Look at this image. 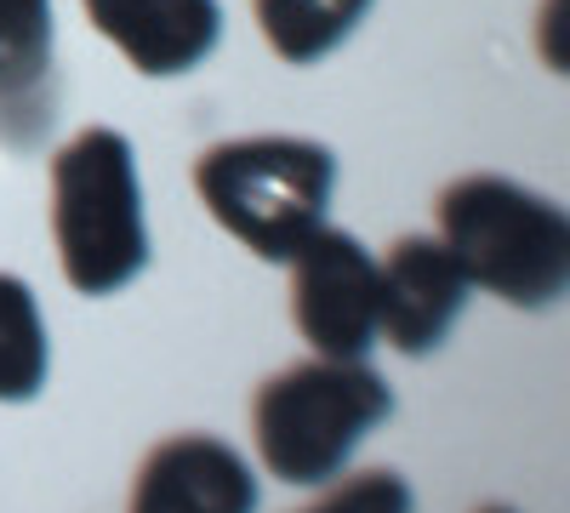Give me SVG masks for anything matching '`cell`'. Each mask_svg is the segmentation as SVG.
Listing matches in <instances>:
<instances>
[{
    "instance_id": "6da1fadb",
    "label": "cell",
    "mask_w": 570,
    "mask_h": 513,
    "mask_svg": "<svg viewBox=\"0 0 570 513\" xmlns=\"http://www.w3.org/2000/svg\"><path fill=\"white\" fill-rule=\"evenodd\" d=\"M440 246L462 268L468 292H491L513 308H553L570 286V217L559 200L497 171L445 182Z\"/></svg>"
},
{
    "instance_id": "7a4b0ae2",
    "label": "cell",
    "mask_w": 570,
    "mask_h": 513,
    "mask_svg": "<svg viewBox=\"0 0 570 513\" xmlns=\"http://www.w3.org/2000/svg\"><path fill=\"white\" fill-rule=\"evenodd\" d=\"M195 195L206 217L252 257L292 263L314 228H325L331 195H337V155L292 131L228 137L195 160Z\"/></svg>"
},
{
    "instance_id": "3957f363",
    "label": "cell",
    "mask_w": 570,
    "mask_h": 513,
    "mask_svg": "<svg viewBox=\"0 0 570 513\" xmlns=\"http://www.w3.org/2000/svg\"><path fill=\"white\" fill-rule=\"evenodd\" d=\"M52 246L80 297H115L149 268L142 177L126 131L80 126L52 155Z\"/></svg>"
},
{
    "instance_id": "277c9868",
    "label": "cell",
    "mask_w": 570,
    "mask_h": 513,
    "mask_svg": "<svg viewBox=\"0 0 570 513\" xmlns=\"http://www.w3.org/2000/svg\"><path fill=\"white\" fill-rule=\"evenodd\" d=\"M394 416V388L371 359H297L252 399L257 462L279 485H325Z\"/></svg>"
},
{
    "instance_id": "5b68a950",
    "label": "cell",
    "mask_w": 570,
    "mask_h": 513,
    "mask_svg": "<svg viewBox=\"0 0 570 513\" xmlns=\"http://www.w3.org/2000/svg\"><path fill=\"white\" fill-rule=\"evenodd\" d=\"M292 325L320 359H371L376 257L354 235L325 223L292 251Z\"/></svg>"
},
{
    "instance_id": "8992f818",
    "label": "cell",
    "mask_w": 570,
    "mask_h": 513,
    "mask_svg": "<svg viewBox=\"0 0 570 513\" xmlns=\"http://www.w3.org/2000/svg\"><path fill=\"white\" fill-rule=\"evenodd\" d=\"M468 308V279L440 235H400L376 257V337L405 359H428Z\"/></svg>"
},
{
    "instance_id": "52a82bcc",
    "label": "cell",
    "mask_w": 570,
    "mask_h": 513,
    "mask_svg": "<svg viewBox=\"0 0 570 513\" xmlns=\"http://www.w3.org/2000/svg\"><path fill=\"white\" fill-rule=\"evenodd\" d=\"M126 513H257V474L217 434H171L137 462Z\"/></svg>"
},
{
    "instance_id": "ba28073f",
    "label": "cell",
    "mask_w": 570,
    "mask_h": 513,
    "mask_svg": "<svg viewBox=\"0 0 570 513\" xmlns=\"http://www.w3.org/2000/svg\"><path fill=\"white\" fill-rule=\"evenodd\" d=\"M98 29L142 80L195 75L223 40L217 0H80Z\"/></svg>"
},
{
    "instance_id": "9c48e42d",
    "label": "cell",
    "mask_w": 570,
    "mask_h": 513,
    "mask_svg": "<svg viewBox=\"0 0 570 513\" xmlns=\"http://www.w3.org/2000/svg\"><path fill=\"white\" fill-rule=\"evenodd\" d=\"M371 7L376 0H252V18H257L263 46L279 63L308 69V63L337 52L371 18Z\"/></svg>"
},
{
    "instance_id": "30bf717a",
    "label": "cell",
    "mask_w": 570,
    "mask_h": 513,
    "mask_svg": "<svg viewBox=\"0 0 570 513\" xmlns=\"http://www.w3.org/2000/svg\"><path fill=\"white\" fill-rule=\"evenodd\" d=\"M46 377H52V337H46L40 303L29 279L0 268V405L40 399Z\"/></svg>"
},
{
    "instance_id": "8fae6325",
    "label": "cell",
    "mask_w": 570,
    "mask_h": 513,
    "mask_svg": "<svg viewBox=\"0 0 570 513\" xmlns=\"http://www.w3.org/2000/svg\"><path fill=\"white\" fill-rule=\"evenodd\" d=\"M52 0H0V109H29L52 80Z\"/></svg>"
},
{
    "instance_id": "7c38bea8",
    "label": "cell",
    "mask_w": 570,
    "mask_h": 513,
    "mask_svg": "<svg viewBox=\"0 0 570 513\" xmlns=\"http://www.w3.org/2000/svg\"><path fill=\"white\" fill-rule=\"evenodd\" d=\"M297 513H416V491L400 468H354L325 480L320 496Z\"/></svg>"
},
{
    "instance_id": "4fadbf2b",
    "label": "cell",
    "mask_w": 570,
    "mask_h": 513,
    "mask_svg": "<svg viewBox=\"0 0 570 513\" xmlns=\"http://www.w3.org/2000/svg\"><path fill=\"white\" fill-rule=\"evenodd\" d=\"M480 513H519V507H502V502H491V507H480Z\"/></svg>"
}]
</instances>
